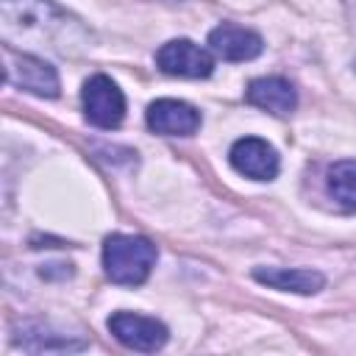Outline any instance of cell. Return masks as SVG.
Here are the masks:
<instances>
[{
	"mask_svg": "<svg viewBox=\"0 0 356 356\" xmlns=\"http://www.w3.org/2000/svg\"><path fill=\"white\" fill-rule=\"evenodd\" d=\"M83 114L97 128H117L125 117V97L106 75H92L83 83Z\"/></svg>",
	"mask_w": 356,
	"mask_h": 356,
	"instance_id": "4",
	"label": "cell"
},
{
	"mask_svg": "<svg viewBox=\"0 0 356 356\" xmlns=\"http://www.w3.org/2000/svg\"><path fill=\"white\" fill-rule=\"evenodd\" d=\"M14 342L22 345L25 350H83L86 348V339H72L70 334H58L39 320L22 323L17 328Z\"/></svg>",
	"mask_w": 356,
	"mask_h": 356,
	"instance_id": "12",
	"label": "cell"
},
{
	"mask_svg": "<svg viewBox=\"0 0 356 356\" xmlns=\"http://www.w3.org/2000/svg\"><path fill=\"white\" fill-rule=\"evenodd\" d=\"M108 331L114 334L117 342H122L131 350H142V353H153L159 348H164L170 331L164 323H159L156 317H145V314H131V312H114L108 317Z\"/></svg>",
	"mask_w": 356,
	"mask_h": 356,
	"instance_id": "5",
	"label": "cell"
},
{
	"mask_svg": "<svg viewBox=\"0 0 356 356\" xmlns=\"http://www.w3.org/2000/svg\"><path fill=\"white\" fill-rule=\"evenodd\" d=\"M156 64L161 72L178 78H209L214 70V58L189 39H172L161 44L156 53Z\"/></svg>",
	"mask_w": 356,
	"mask_h": 356,
	"instance_id": "6",
	"label": "cell"
},
{
	"mask_svg": "<svg viewBox=\"0 0 356 356\" xmlns=\"http://www.w3.org/2000/svg\"><path fill=\"white\" fill-rule=\"evenodd\" d=\"M253 278L284 292H298V295H314L325 286L323 273L317 270H286V267H256Z\"/></svg>",
	"mask_w": 356,
	"mask_h": 356,
	"instance_id": "11",
	"label": "cell"
},
{
	"mask_svg": "<svg viewBox=\"0 0 356 356\" xmlns=\"http://www.w3.org/2000/svg\"><path fill=\"white\" fill-rule=\"evenodd\" d=\"M245 97H248L250 106H256L261 111H270V114H278V117L289 114L298 106V95H295L292 83L286 78H275V75L250 81L248 89H245Z\"/></svg>",
	"mask_w": 356,
	"mask_h": 356,
	"instance_id": "10",
	"label": "cell"
},
{
	"mask_svg": "<svg viewBox=\"0 0 356 356\" xmlns=\"http://www.w3.org/2000/svg\"><path fill=\"white\" fill-rule=\"evenodd\" d=\"M156 264V245L134 234H111L103 245L106 275L120 286H139Z\"/></svg>",
	"mask_w": 356,
	"mask_h": 356,
	"instance_id": "2",
	"label": "cell"
},
{
	"mask_svg": "<svg viewBox=\"0 0 356 356\" xmlns=\"http://www.w3.org/2000/svg\"><path fill=\"white\" fill-rule=\"evenodd\" d=\"M328 192L342 209L356 211V159L337 161L328 170Z\"/></svg>",
	"mask_w": 356,
	"mask_h": 356,
	"instance_id": "13",
	"label": "cell"
},
{
	"mask_svg": "<svg viewBox=\"0 0 356 356\" xmlns=\"http://www.w3.org/2000/svg\"><path fill=\"white\" fill-rule=\"evenodd\" d=\"M209 47L222 61H250L264 50V42L250 28H242V25H234V22H222L209 33Z\"/></svg>",
	"mask_w": 356,
	"mask_h": 356,
	"instance_id": "9",
	"label": "cell"
},
{
	"mask_svg": "<svg viewBox=\"0 0 356 356\" xmlns=\"http://www.w3.org/2000/svg\"><path fill=\"white\" fill-rule=\"evenodd\" d=\"M0 17H3L6 42H11L14 36L19 39L25 36V39L47 42L56 50H61L56 42L70 22V17L47 0H0Z\"/></svg>",
	"mask_w": 356,
	"mask_h": 356,
	"instance_id": "1",
	"label": "cell"
},
{
	"mask_svg": "<svg viewBox=\"0 0 356 356\" xmlns=\"http://www.w3.org/2000/svg\"><path fill=\"white\" fill-rule=\"evenodd\" d=\"M231 164L236 172L256 178V181H273L278 175V153L273 145H267L259 136H245L236 139L231 153H228Z\"/></svg>",
	"mask_w": 356,
	"mask_h": 356,
	"instance_id": "7",
	"label": "cell"
},
{
	"mask_svg": "<svg viewBox=\"0 0 356 356\" xmlns=\"http://www.w3.org/2000/svg\"><path fill=\"white\" fill-rule=\"evenodd\" d=\"M3 56H6V81L11 86H19L39 97L58 95V75L47 61H42L31 53H14L11 44L3 47Z\"/></svg>",
	"mask_w": 356,
	"mask_h": 356,
	"instance_id": "3",
	"label": "cell"
},
{
	"mask_svg": "<svg viewBox=\"0 0 356 356\" xmlns=\"http://www.w3.org/2000/svg\"><path fill=\"white\" fill-rule=\"evenodd\" d=\"M147 125L164 136H192L200 128V111L184 100H156L147 106Z\"/></svg>",
	"mask_w": 356,
	"mask_h": 356,
	"instance_id": "8",
	"label": "cell"
}]
</instances>
